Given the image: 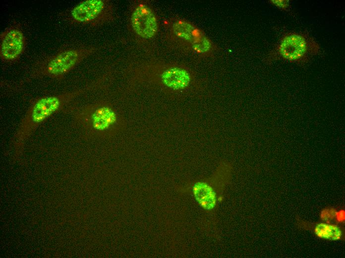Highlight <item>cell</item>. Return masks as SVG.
<instances>
[{"mask_svg":"<svg viewBox=\"0 0 345 258\" xmlns=\"http://www.w3.org/2000/svg\"><path fill=\"white\" fill-rule=\"evenodd\" d=\"M74 119L77 125L92 137L115 136L125 125L121 115L108 101H99L78 108Z\"/></svg>","mask_w":345,"mask_h":258,"instance_id":"6da1fadb","label":"cell"},{"mask_svg":"<svg viewBox=\"0 0 345 258\" xmlns=\"http://www.w3.org/2000/svg\"><path fill=\"white\" fill-rule=\"evenodd\" d=\"M83 92L78 89L37 98L32 103L21 121L14 135V144H23L37 128Z\"/></svg>","mask_w":345,"mask_h":258,"instance_id":"7a4b0ae2","label":"cell"},{"mask_svg":"<svg viewBox=\"0 0 345 258\" xmlns=\"http://www.w3.org/2000/svg\"><path fill=\"white\" fill-rule=\"evenodd\" d=\"M94 46L70 47L61 50L38 62L34 76L62 80L85 59L96 52Z\"/></svg>","mask_w":345,"mask_h":258,"instance_id":"3957f363","label":"cell"},{"mask_svg":"<svg viewBox=\"0 0 345 258\" xmlns=\"http://www.w3.org/2000/svg\"><path fill=\"white\" fill-rule=\"evenodd\" d=\"M320 46L313 38L304 34L290 32L284 34L270 52L268 60L287 61L304 64L320 51Z\"/></svg>","mask_w":345,"mask_h":258,"instance_id":"277c9868","label":"cell"},{"mask_svg":"<svg viewBox=\"0 0 345 258\" xmlns=\"http://www.w3.org/2000/svg\"><path fill=\"white\" fill-rule=\"evenodd\" d=\"M170 31L175 41L198 55L209 56L215 50L213 43L205 33L186 20H174L171 23Z\"/></svg>","mask_w":345,"mask_h":258,"instance_id":"5b68a950","label":"cell"},{"mask_svg":"<svg viewBox=\"0 0 345 258\" xmlns=\"http://www.w3.org/2000/svg\"><path fill=\"white\" fill-rule=\"evenodd\" d=\"M114 18V7L109 0L82 1L74 6L69 14L72 23L92 26L104 24Z\"/></svg>","mask_w":345,"mask_h":258,"instance_id":"8992f818","label":"cell"},{"mask_svg":"<svg viewBox=\"0 0 345 258\" xmlns=\"http://www.w3.org/2000/svg\"><path fill=\"white\" fill-rule=\"evenodd\" d=\"M154 80L162 87L172 91H180L187 88L193 81V75L186 67L173 64L159 66Z\"/></svg>","mask_w":345,"mask_h":258,"instance_id":"52a82bcc","label":"cell"},{"mask_svg":"<svg viewBox=\"0 0 345 258\" xmlns=\"http://www.w3.org/2000/svg\"><path fill=\"white\" fill-rule=\"evenodd\" d=\"M130 20L133 32L140 38L150 40L158 33L157 17L152 8L144 2H138L134 5Z\"/></svg>","mask_w":345,"mask_h":258,"instance_id":"ba28073f","label":"cell"},{"mask_svg":"<svg viewBox=\"0 0 345 258\" xmlns=\"http://www.w3.org/2000/svg\"><path fill=\"white\" fill-rule=\"evenodd\" d=\"M26 37L17 25H11L0 34V58L6 63L19 60L25 51Z\"/></svg>","mask_w":345,"mask_h":258,"instance_id":"9c48e42d","label":"cell"},{"mask_svg":"<svg viewBox=\"0 0 345 258\" xmlns=\"http://www.w3.org/2000/svg\"><path fill=\"white\" fill-rule=\"evenodd\" d=\"M314 233L317 237L330 241L339 240L343 236L342 230L339 226L327 223L317 224L314 228Z\"/></svg>","mask_w":345,"mask_h":258,"instance_id":"30bf717a","label":"cell"},{"mask_svg":"<svg viewBox=\"0 0 345 258\" xmlns=\"http://www.w3.org/2000/svg\"><path fill=\"white\" fill-rule=\"evenodd\" d=\"M194 194L204 207L211 208L214 205L215 196L211 188L205 183H198L194 187Z\"/></svg>","mask_w":345,"mask_h":258,"instance_id":"8fae6325","label":"cell"},{"mask_svg":"<svg viewBox=\"0 0 345 258\" xmlns=\"http://www.w3.org/2000/svg\"><path fill=\"white\" fill-rule=\"evenodd\" d=\"M269 2L283 11L288 10L290 7L288 0H270Z\"/></svg>","mask_w":345,"mask_h":258,"instance_id":"7c38bea8","label":"cell"},{"mask_svg":"<svg viewBox=\"0 0 345 258\" xmlns=\"http://www.w3.org/2000/svg\"><path fill=\"white\" fill-rule=\"evenodd\" d=\"M337 211L333 208H326L323 209L321 213V217L322 220L326 221L333 219L336 214Z\"/></svg>","mask_w":345,"mask_h":258,"instance_id":"4fadbf2b","label":"cell"},{"mask_svg":"<svg viewBox=\"0 0 345 258\" xmlns=\"http://www.w3.org/2000/svg\"><path fill=\"white\" fill-rule=\"evenodd\" d=\"M336 219L339 222H343L345 220V211L343 210H340L336 212Z\"/></svg>","mask_w":345,"mask_h":258,"instance_id":"5bb4252c","label":"cell"}]
</instances>
